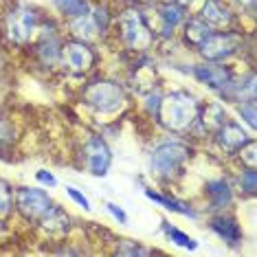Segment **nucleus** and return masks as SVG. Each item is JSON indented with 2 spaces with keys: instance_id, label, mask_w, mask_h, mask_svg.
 <instances>
[{
  "instance_id": "nucleus-1",
  "label": "nucleus",
  "mask_w": 257,
  "mask_h": 257,
  "mask_svg": "<svg viewBox=\"0 0 257 257\" xmlns=\"http://www.w3.org/2000/svg\"><path fill=\"white\" fill-rule=\"evenodd\" d=\"M156 114H159L163 127L172 132H187L198 121L200 108H198L194 95H189L187 90H174L161 97Z\"/></svg>"
},
{
  "instance_id": "nucleus-2",
  "label": "nucleus",
  "mask_w": 257,
  "mask_h": 257,
  "mask_svg": "<svg viewBox=\"0 0 257 257\" xmlns=\"http://www.w3.org/2000/svg\"><path fill=\"white\" fill-rule=\"evenodd\" d=\"M116 29H119L121 42L130 51H148L154 44V31L148 25L145 16L134 7L121 11L119 20H116Z\"/></svg>"
},
{
  "instance_id": "nucleus-3",
  "label": "nucleus",
  "mask_w": 257,
  "mask_h": 257,
  "mask_svg": "<svg viewBox=\"0 0 257 257\" xmlns=\"http://www.w3.org/2000/svg\"><path fill=\"white\" fill-rule=\"evenodd\" d=\"M84 101L99 114H114L125 106V92L116 81L95 79L84 88Z\"/></svg>"
},
{
  "instance_id": "nucleus-4",
  "label": "nucleus",
  "mask_w": 257,
  "mask_h": 257,
  "mask_svg": "<svg viewBox=\"0 0 257 257\" xmlns=\"http://www.w3.org/2000/svg\"><path fill=\"white\" fill-rule=\"evenodd\" d=\"M191 150L185 143L178 141H165L159 143L152 152V169L159 178H172L183 169L185 161L189 159Z\"/></svg>"
},
{
  "instance_id": "nucleus-5",
  "label": "nucleus",
  "mask_w": 257,
  "mask_h": 257,
  "mask_svg": "<svg viewBox=\"0 0 257 257\" xmlns=\"http://www.w3.org/2000/svg\"><path fill=\"white\" fill-rule=\"evenodd\" d=\"M244 44V38L237 31H211L209 38L198 46V53H200L207 62H224L231 55H235Z\"/></svg>"
},
{
  "instance_id": "nucleus-6",
  "label": "nucleus",
  "mask_w": 257,
  "mask_h": 257,
  "mask_svg": "<svg viewBox=\"0 0 257 257\" xmlns=\"http://www.w3.org/2000/svg\"><path fill=\"white\" fill-rule=\"evenodd\" d=\"M38 27V14L29 5H18L7 14L5 20V31L14 44H25L31 40L33 31Z\"/></svg>"
},
{
  "instance_id": "nucleus-7",
  "label": "nucleus",
  "mask_w": 257,
  "mask_h": 257,
  "mask_svg": "<svg viewBox=\"0 0 257 257\" xmlns=\"http://www.w3.org/2000/svg\"><path fill=\"white\" fill-rule=\"evenodd\" d=\"M95 53L86 42L81 40H71V42L62 44V64L73 75H86L95 66Z\"/></svg>"
},
{
  "instance_id": "nucleus-8",
  "label": "nucleus",
  "mask_w": 257,
  "mask_h": 257,
  "mask_svg": "<svg viewBox=\"0 0 257 257\" xmlns=\"http://www.w3.org/2000/svg\"><path fill=\"white\" fill-rule=\"evenodd\" d=\"M16 207L25 215L27 220H40L42 215L53 207L49 194L44 189H36V187H20L16 191Z\"/></svg>"
},
{
  "instance_id": "nucleus-9",
  "label": "nucleus",
  "mask_w": 257,
  "mask_h": 257,
  "mask_svg": "<svg viewBox=\"0 0 257 257\" xmlns=\"http://www.w3.org/2000/svg\"><path fill=\"white\" fill-rule=\"evenodd\" d=\"M84 163L92 176H106L108 174L112 154H110V148L101 137H90L84 143Z\"/></svg>"
},
{
  "instance_id": "nucleus-10",
  "label": "nucleus",
  "mask_w": 257,
  "mask_h": 257,
  "mask_svg": "<svg viewBox=\"0 0 257 257\" xmlns=\"http://www.w3.org/2000/svg\"><path fill=\"white\" fill-rule=\"evenodd\" d=\"M250 141L248 134L242 130V125L224 121L218 130H215V143L224 154H237L239 148H244Z\"/></svg>"
},
{
  "instance_id": "nucleus-11",
  "label": "nucleus",
  "mask_w": 257,
  "mask_h": 257,
  "mask_svg": "<svg viewBox=\"0 0 257 257\" xmlns=\"http://www.w3.org/2000/svg\"><path fill=\"white\" fill-rule=\"evenodd\" d=\"M200 20L207 22L211 29H220V31H226L235 25V16L231 14L229 7L220 3V0H207L202 5V11H200Z\"/></svg>"
},
{
  "instance_id": "nucleus-12",
  "label": "nucleus",
  "mask_w": 257,
  "mask_h": 257,
  "mask_svg": "<svg viewBox=\"0 0 257 257\" xmlns=\"http://www.w3.org/2000/svg\"><path fill=\"white\" fill-rule=\"evenodd\" d=\"M194 75L202 84H207L213 90H224L231 84V71L226 66H218V64H200L194 68Z\"/></svg>"
},
{
  "instance_id": "nucleus-13",
  "label": "nucleus",
  "mask_w": 257,
  "mask_h": 257,
  "mask_svg": "<svg viewBox=\"0 0 257 257\" xmlns=\"http://www.w3.org/2000/svg\"><path fill=\"white\" fill-rule=\"evenodd\" d=\"M209 226H211V231L218 233L226 244H231V246H235L239 239H242V229H239L237 220L233 218V215H224V213L215 215Z\"/></svg>"
},
{
  "instance_id": "nucleus-14",
  "label": "nucleus",
  "mask_w": 257,
  "mask_h": 257,
  "mask_svg": "<svg viewBox=\"0 0 257 257\" xmlns=\"http://www.w3.org/2000/svg\"><path fill=\"white\" fill-rule=\"evenodd\" d=\"M156 11H159V22H161V29H159V31H161L165 38L174 36V29H176L180 22L185 20L183 7H180V5H174V3H165V5H159V7H156Z\"/></svg>"
},
{
  "instance_id": "nucleus-15",
  "label": "nucleus",
  "mask_w": 257,
  "mask_h": 257,
  "mask_svg": "<svg viewBox=\"0 0 257 257\" xmlns=\"http://www.w3.org/2000/svg\"><path fill=\"white\" fill-rule=\"evenodd\" d=\"M36 55L40 57L42 66H46V68L57 66L62 60V44H60V40H57V36H53V33L44 36L42 42H40L36 49Z\"/></svg>"
},
{
  "instance_id": "nucleus-16",
  "label": "nucleus",
  "mask_w": 257,
  "mask_h": 257,
  "mask_svg": "<svg viewBox=\"0 0 257 257\" xmlns=\"http://www.w3.org/2000/svg\"><path fill=\"white\" fill-rule=\"evenodd\" d=\"M207 196H209V200H211L213 209H224V207H229L231 200H233V189L224 178L209 180L207 183Z\"/></svg>"
},
{
  "instance_id": "nucleus-17",
  "label": "nucleus",
  "mask_w": 257,
  "mask_h": 257,
  "mask_svg": "<svg viewBox=\"0 0 257 257\" xmlns=\"http://www.w3.org/2000/svg\"><path fill=\"white\" fill-rule=\"evenodd\" d=\"M40 220H42L44 229L51 231V233H64V231H68V222H71V220H68V215L64 213L62 209H57V207H51Z\"/></svg>"
},
{
  "instance_id": "nucleus-18",
  "label": "nucleus",
  "mask_w": 257,
  "mask_h": 257,
  "mask_svg": "<svg viewBox=\"0 0 257 257\" xmlns=\"http://www.w3.org/2000/svg\"><path fill=\"white\" fill-rule=\"evenodd\" d=\"M213 29L207 25V22H202L200 18H194V20H189L185 25V38H187V42L189 44H194V46H200L204 40L209 38V33H211Z\"/></svg>"
},
{
  "instance_id": "nucleus-19",
  "label": "nucleus",
  "mask_w": 257,
  "mask_h": 257,
  "mask_svg": "<svg viewBox=\"0 0 257 257\" xmlns=\"http://www.w3.org/2000/svg\"><path fill=\"white\" fill-rule=\"evenodd\" d=\"M145 196H148L150 200H154V202L163 204V207L169 209V211H174V213H180V215H189V218H196V211H194V209L187 207V204H183V202H178L176 198L161 196V194H156V191H152V189L145 191Z\"/></svg>"
},
{
  "instance_id": "nucleus-20",
  "label": "nucleus",
  "mask_w": 257,
  "mask_h": 257,
  "mask_svg": "<svg viewBox=\"0 0 257 257\" xmlns=\"http://www.w3.org/2000/svg\"><path fill=\"white\" fill-rule=\"evenodd\" d=\"M71 31H73V36L77 40H81V42H88V40L95 38L97 27H95V22H92L90 14H86V16H77V18H73Z\"/></svg>"
},
{
  "instance_id": "nucleus-21",
  "label": "nucleus",
  "mask_w": 257,
  "mask_h": 257,
  "mask_svg": "<svg viewBox=\"0 0 257 257\" xmlns=\"http://www.w3.org/2000/svg\"><path fill=\"white\" fill-rule=\"evenodd\" d=\"M57 11L68 18H77V16H86L90 11L88 0H53Z\"/></svg>"
},
{
  "instance_id": "nucleus-22",
  "label": "nucleus",
  "mask_w": 257,
  "mask_h": 257,
  "mask_svg": "<svg viewBox=\"0 0 257 257\" xmlns=\"http://www.w3.org/2000/svg\"><path fill=\"white\" fill-rule=\"evenodd\" d=\"M224 121H229V119H226L224 108L218 106V103H213V106H207V110L202 112V123L207 125V130H211V132L218 130V127L224 123Z\"/></svg>"
},
{
  "instance_id": "nucleus-23",
  "label": "nucleus",
  "mask_w": 257,
  "mask_h": 257,
  "mask_svg": "<svg viewBox=\"0 0 257 257\" xmlns=\"http://www.w3.org/2000/svg\"><path fill=\"white\" fill-rule=\"evenodd\" d=\"M88 14H90L92 22H95L97 31H99V33H106L108 27H110V20H112V14H110L108 5H106V3H99V5H95V7L88 11Z\"/></svg>"
},
{
  "instance_id": "nucleus-24",
  "label": "nucleus",
  "mask_w": 257,
  "mask_h": 257,
  "mask_svg": "<svg viewBox=\"0 0 257 257\" xmlns=\"http://www.w3.org/2000/svg\"><path fill=\"white\" fill-rule=\"evenodd\" d=\"M163 229H165L167 233V237L172 239L176 246H183V248H189V250H194L198 246V242L194 237H189L187 233H183L180 229H176V226H172V224H167V222H163Z\"/></svg>"
},
{
  "instance_id": "nucleus-25",
  "label": "nucleus",
  "mask_w": 257,
  "mask_h": 257,
  "mask_svg": "<svg viewBox=\"0 0 257 257\" xmlns=\"http://www.w3.org/2000/svg\"><path fill=\"white\" fill-rule=\"evenodd\" d=\"M11 207H14V196H11V189H9V185L0 178V213L7 215L11 211Z\"/></svg>"
},
{
  "instance_id": "nucleus-26",
  "label": "nucleus",
  "mask_w": 257,
  "mask_h": 257,
  "mask_svg": "<svg viewBox=\"0 0 257 257\" xmlns=\"http://www.w3.org/2000/svg\"><path fill=\"white\" fill-rule=\"evenodd\" d=\"M14 125L9 123L7 119H0V152L7 150L11 143H14Z\"/></svg>"
},
{
  "instance_id": "nucleus-27",
  "label": "nucleus",
  "mask_w": 257,
  "mask_h": 257,
  "mask_svg": "<svg viewBox=\"0 0 257 257\" xmlns=\"http://www.w3.org/2000/svg\"><path fill=\"white\" fill-rule=\"evenodd\" d=\"M257 176H255V167H248L246 172H242V176H239V187H242L244 191H246L248 196H253L255 194V189H257Z\"/></svg>"
},
{
  "instance_id": "nucleus-28",
  "label": "nucleus",
  "mask_w": 257,
  "mask_h": 257,
  "mask_svg": "<svg viewBox=\"0 0 257 257\" xmlns=\"http://www.w3.org/2000/svg\"><path fill=\"white\" fill-rule=\"evenodd\" d=\"M239 114H242V119L248 123L250 130H255V99L250 97L246 101H242V106H239Z\"/></svg>"
},
{
  "instance_id": "nucleus-29",
  "label": "nucleus",
  "mask_w": 257,
  "mask_h": 257,
  "mask_svg": "<svg viewBox=\"0 0 257 257\" xmlns=\"http://www.w3.org/2000/svg\"><path fill=\"white\" fill-rule=\"evenodd\" d=\"M123 244H125L127 248L116 246V253H119V255H150V253H152V250H148V248H141L139 244L134 246V244H132V242H127V239H123Z\"/></svg>"
},
{
  "instance_id": "nucleus-30",
  "label": "nucleus",
  "mask_w": 257,
  "mask_h": 257,
  "mask_svg": "<svg viewBox=\"0 0 257 257\" xmlns=\"http://www.w3.org/2000/svg\"><path fill=\"white\" fill-rule=\"evenodd\" d=\"M66 194H68V196H71V198H73V200H75V202H77V204H79V207H81V209H86V211H90V200H88V198H86L84 194H81V191H79V189H75V187H66Z\"/></svg>"
},
{
  "instance_id": "nucleus-31",
  "label": "nucleus",
  "mask_w": 257,
  "mask_h": 257,
  "mask_svg": "<svg viewBox=\"0 0 257 257\" xmlns=\"http://www.w3.org/2000/svg\"><path fill=\"white\" fill-rule=\"evenodd\" d=\"M106 207H108V211L114 215V220H119V224H125L127 222V215H125V211L121 207H116V204H112V202H108Z\"/></svg>"
},
{
  "instance_id": "nucleus-32",
  "label": "nucleus",
  "mask_w": 257,
  "mask_h": 257,
  "mask_svg": "<svg viewBox=\"0 0 257 257\" xmlns=\"http://www.w3.org/2000/svg\"><path fill=\"white\" fill-rule=\"evenodd\" d=\"M36 178H38L42 185H49V187H55V185H57L55 176H53V174H51V172H46V169H40V172L36 174Z\"/></svg>"
},
{
  "instance_id": "nucleus-33",
  "label": "nucleus",
  "mask_w": 257,
  "mask_h": 257,
  "mask_svg": "<svg viewBox=\"0 0 257 257\" xmlns=\"http://www.w3.org/2000/svg\"><path fill=\"white\" fill-rule=\"evenodd\" d=\"M231 5H237L239 9H250V14L255 11V0H226Z\"/></svg>"
},
{
  "instance_id": "nucleus-34",
  "label": "nucleus",
  "mask_w": 257,
  "mask_h": 257,
  "mask_svg": "<svg viewBox=\"0 0 257 257\" xmlns=\"http://www.w3.org/2000/svg\"><path fill=\"white\" fill-rule=\"evenodd\" d=\"M167 3H174V5H180V7H187V5H191L194 0H167Z\"/></svg>"
},
{
  "instance_id": "nucleus-35",
  "label": "nucleus",
  "mask_w": 257,
  "mask_h": 257,
  "mask_svg": "<svg viewBox=\"0 0 257 257\" xmlns=\"http://www.w3.org/2000/svg\"><path fill=\"white\" fill-rule=\"evenodd\" d=\"M130 3H134V5H150V3H154V0H130Z\"/></svg>"
}]
</instances>
